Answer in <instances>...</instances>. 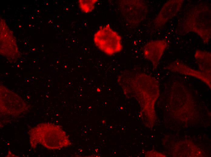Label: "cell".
I'll list each match as a JSON object with an SVG mask.
<instances>
[{"label":"cell","mask_w":211,"mask_h":157,"mask_svg":"<svg viewBox=\"0 0 211 157\" xmlns=\"http://www.w3.org/2000/svg\"><path fill=\"white\" fill-rule=\"evenodd\" d=\"M97 0H79L78 1L79 8L84 13H87L91 12L94 9Z\"/></svg>","instance_id":"obj_10"},{"label":"cell","mask_w":211,"mask_h":157,"mask_svg":"<svg viewBox=\"0 0 211 157\" xmlns=\"http://www.w3.org/2000/svg\"><path fill=\"white\" fill-rule=\"evenodd\" d=\"M167 46V43L164 40L150 41L144 46V56L152 63L154 69L157 68Z\"/></svg>","instance_id":"obj_6"},{"label":"cell","mask_w":211,"mask_h":157,"mask_svg":"<svg viewBox=\"0 0 211 157\" xmlns=\"http://www.w3.org/2000/svg\"><path fill=\"white\" fill-rule=\"evenodd\" d=\"M32 147L39 143L50 149H57L71 145L65 132L60 126L52 123H42L29 131Z\"/></svg>","instance_id":"obj_2"},{"label":"cell","mask_w":211,"mask_h":157,"mask_svg":"<svg viewBox=\"0 0 211 157\" xmlns=\"http://www.w3.org/2000/svg\"><path fill=\"white\" fill-rule=\"evenodd\" d=\"M93 41L100 50L109 56L119 53L122 49L121 37L108 24L99 27L94 35Z\"/></svg>","instance_id":"obj_3"},{"label":"cell","mask_w":211,"mask_h":157,"mask_svg":"<svg viewBox=\"0 0 211 157\" xmlns=\"http://www.w3.org/2000/svg\"><path fill=\"white\" fill-rule=\"evenodd\" d=\"M119 5L123 18L126 22L132 25L140 23L147 14L148 7L143 1L121 0Z\"/></svg>","instance_id":"obj_4"},{"label":"cell","mask_w":211,"mask_h":157,"mask_svg":"<svg viewBox=\"0 0 211 157\" xmlns=\"http://www.w3.org/2000/svg\"><path fill=\"white\" fill-rule=\"evenodd\" d=\"M178 32L180 34L192 32L197 34L207 44L211 38V9L206 4L196 5L188 13L183 21L178 25Z\"/></svg>","instance_id":"obj_1"},{"label":"cell","mask_w":211,"mask_h":157,"mask_svg":"<svg viewBox=\"0 0 211 157\" xmlns=\"http://www.w3.org/2000/svg\"><path fill=\"white\" fill-rule=\"evenodd\" d=\"M164 68L172 72L196 78L203 82L211 88V73L195 70L179 60L171 62Z\"/></svg>","instance_id":"obj_5"},{"label":"cell","mask_w":211,"mask_h":157,"mask_svg":"<svg viewBox=\"0 0 211 157\" xmlns=\"http://www.w3.org/2000/svg\"><path fill=\"white\" fill-rule=\"evenodd\" d=\"M7 95L0 94L1 110L9 114H18L24 111L26 106L22 100L8 90Z\"/></svg>","instance_id":"obj_7"},{"label":"cell","mask_w":211,"mask_h":157,"mask_svg":"<svg viewBox=\"0 0 211 157\" xmlns=\"http://www.w3.org/2000/svg\"><path fill=\"white\" fill-rule=\"evenodd\" d=\"M194 57L199 71L211 73V54L210 52L197 50L195 53Z\"/></svg>","instance_id":"obj_9"},{"label":"cell","mask_w":211,"mask_h":157,"mask_svg":"<svg viewBox=\"0 0 211 157\" xmlns=\"http://www.w3.org/2000/svg\"><path fill=\"white\" fill-rule=\"evenodd\" d=\"M184 1L170 0L166 2L154 20V26L157 27H162L175 16L181 8Z\"/></svg>","instance_id":"obj_8"}]
</instances>
